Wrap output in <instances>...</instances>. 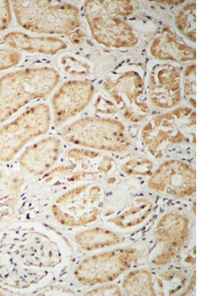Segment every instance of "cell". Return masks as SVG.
I'll return each mask as SVG.
<instances>
[{
  "instance_id": "obj_1",
  "label": "cell",
  "mask_w": 224,
  "mask_h": 296,
  "mask_svg": "<svg viewBox=\"0 0 224 296\" xmlns=\"http://www.w3.org/2000/svg\"><path fill=\"white\" fill-rule=\"evenodd\" d=\"M57 76L49 68L19 70L0 79V124L31 99L48 95L56 85Z\"/></svg>"
},
{
  "instance_id": "obj_2",
  "label": "cell",
  "mask_w": 224,
  "mask_h": 296,
  "mask_svg": "<svg viewBox=\"0 0 224 296\" xmlns=\"http://www.w3.org/2000/svg\"><path fill=\"white\" fill-rule=\"evenodd\" d=\"M48 107L34 106L0 127V161L12 160L31 139L48 131L50 121Z\"/></svg>"
},
{
  "instance_id": "obj_3",
  "label": "cell",
  "mask_w": 224,
  "mask_h": 296,
  "mask_svg": "<svg viewBox=\"0 0 224 296\" xmlns=\"http://www.w3.org/2000/svg\"><path fill=\"white\" fill-rule=\"evenodd\" d=\"M17 21L22 27L39 33L60 31L59 5L51 1L12 0Z\"/></svg>"
},
{
  "instance_id": "obj_4",
  "label": "cell",
  "mask_w": 224,
  "mask_h": 296,
  "mask_svg": "<svg viewBox=\"0 0 224 296\" xmlns=\"http://www.w3.org/2000/svg\"><path fill=\"white\" fill-rule=\"evenodd\" d=\"M130 253L118 250L88 258L78 267L76 277L81 282L88 284L112 281L127 267Z\"/></svg>"
},
{
  "instance_id": "obj_5",
  "label": "cell",
  "mask_w": 224,
  "mask_h": 296,
  "mask_svg": "<svg viewBox=\"0 0 224 296\" xmlns=\"http://www.w3.org/2000/svg\"><path fill=\"white\" fill-rule=\"evenodd\" d=\"M58 150L56 139L47 138L27 148L20 155L19 164L29 173L35 175L42 174L54 164Z\"/></svg>"
},
{
  "instance_id": "obj_6",
  "label": "cell",
  "mask_w": 224,
  "mask_h": 296,
  "mask_svg": "<svg viewBox=\"0 0 224 296\" xmlns=\"http://www.w3.org/2000/svg\"><path fill=\"white\" fill-rule=\"evenodd\" d=\"M4 41L16 49L48 54L55 53L61 47L60 41L47 37H31L19 32H10L3 38Z\"/></svg>"
},
{
  "instance_id": "obj_7",
  "label": "cell",
  "mask_w": 224,
  "mask_h": 296,
  "mask_svg": "<svg viewBox=\"0 0 224 296\" xmlns=\"http://www.w3.org/2000/svg\"><path fill=\"white\" fill-rule=\"evenodd\" d=\"M76 239L78 244L86 250L103 248L119 241V238L115 234L100 228L82 232L76 236Z\"/></svg>"
},
{
  "instance_id": "obj_8",
  "label": "cell",
  "mask_w": 224,
  "mask_h": 296,
  "mask_svg": "<svg viewBox=\"0 0 224 296\" xmlns=\"http://www.w3.org/2000/svg\"><path fill=\"white\" fill-rule=\"evenodd\" d=\"M20 55L16 51L0 49V70L16 65L19 62Z\"/></svg>"
},
{
  "instance_id": "obj_9",
  "label": "cell",
  "mask_w": 224,
  "mask_h": 296,
  "mask_svg": "<svg viewBox=\"0 0 224 296\" xmlns=\"http://www.w3.org/2000/svg\"><path fill=\"white\" fill-rule=\"evenodd\" d=\"M11 20V12L9 2L0 0V31L5 29Z\"/></svg>"
},
{
  "instance_id": "obj_10",
  "label": "cell",
  "mask_w": 224,
  "mask_h": 296,
  "mask_svg": "<svg viewBox=\"0 0 224 296\" xmlns=\"http://www.w3.org/2000/svg\"><path fill=\"white\" fill-rule=\"evenodd\" d=\"M116 288L115 286L112 287V286L102 287L91 291L87 295L98 296L119 295V293H117Z\"/></svg>"
},
{
  "instance_id": "obj_11",
  "label": "cell",
  "mask_w": 224,
  "mask_h": 296,
  "mask_svg": "<svg viewBox=\"0 0 224 296\" xmlns=\"http://www.w3.org/2000/svg\"><path fill=\"white\" fill-rule=\"evenodd\" d=\"M3 173L2 170L0 168V180L2 178Z\"/></svg>"
}]
</instances>
